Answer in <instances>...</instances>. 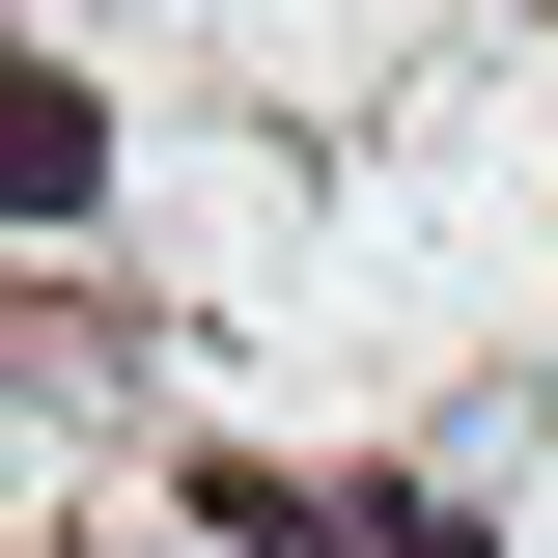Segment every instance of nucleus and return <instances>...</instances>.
<instances>
[{"instance_id": "1", "label": "nucleus", "mask_w": 558, "mask_h": 558, "mask_svg": "<svg viewBox=\"0 0 558 558\" xmlns=\"http://www.w3.org/2000/svg\"><path fill=\"white\" fill-rule=\"evenodd\" d=\"M112 196V112H84V57H28V223H84Z\"/></svg>"}]
</instances>
